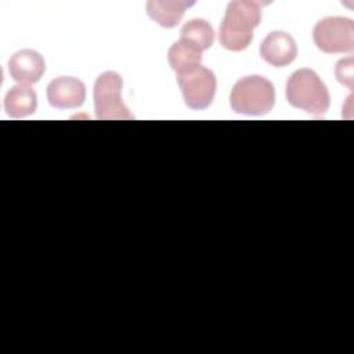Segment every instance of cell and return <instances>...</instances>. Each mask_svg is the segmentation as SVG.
I'll return each mask as SVG.
<instances>
[{"label":"cell","mask_w":354,"mask_h":354,"mask_svg":"<svg viewBox=\"0 0 354 354\" xmlns=\"http://www.w3.org/2000/svg\"><path fill=\"white\" fill-rule=\"evenodd\" d=\"M264 3L235 0L228 3L218 29L220 44L230 51H242L253 39V29L261 21Z\"/></svg>","instance_id":"6da1fadb"},{"label":"cell","mask_w":354,"mask_h":354,"mask_svg":"<svg viewBox=\"0 0 354 354\" xmlns=\"http://www.w3.org/2000/svg\"><path fill=\"white\" fill-rule=\"evenodd\" d=\"M285 95L288 102L314 116H321L329 109L330 97L321 77L308 68L295 71L286 82Z\"/></svg>","instance_id":"7a4b0ae2"},{"label":"cell","mask_w":354,"mask_h":354,"mask_svg":"<svg viewBox=\"0 0 354 354\" xmlns=\"http://www.w3.org/2000/svg\"><path fill=\"white\" fill-rule=\"evenodd\" d=\"M274 104V84L259 75L241 77L230 93V105L236 113L264 115L272 109Z\"/></svg>","instance_id":"3957f363"},{"label":"cell","mask_w":354,"mask_h":354,"mask_svg":"<svg viewBox=\"0 0 354 354\" xmlns=\"http://www.w3.org/2000/svg\"><path fill=\"white\" fill-rule=\"evenodd\" d=\"M122 76L118 72H102L94 83L95 118L101 120L134 119L122 100Z\"/></svg>","instance_id":"277c9868"},{"label":"cell","mask_w":354,"mask_h":354,"mask_svg":"<svg viewBox=\"0 0 354 354\" xmlns=\"http://www.w3.org/2000/svg\"><path fill=\"white\" fill-rule=\"evenodd\" d=\"M315 46L326 54L353 53L354 22L344 17H326L319 19L313 30Z\"/></svg>","instance_id":"5b68a950"},{"label":"cell","mask_w":354,"mask_h":354,"mask_svg":"<svg viewBox=\"0 0 354 354\" xmlns=\"http://www.w3.org/2000/svg\"><path fill=\"white\" fill-rule=\"evenodd\" d=\"M177 83L181 88L184 102L191 109H206L216 94V76L214 73L199 65L184 73L177 75Z\"/></svg>","instance_id":"8992f818"},{"label":"cell","mask_w":354,"mask_h":354,"mask_svg":"<svg viewBox=\"0 0 354 354\" xmlns=\"http://www.w3.org/2000/svg\"><path fill=\"white\" fill-rule=\"evenodd\" d=\"M47 100L48 104L57 109L79 108L86 100V86L77 77H55L47 86Z\"/></svg>","instance_id":"52a82bcc"},{"label":"cell","mask_w":354,"mask_h":354,"mask_svg":"<svg viewBox=\"0 0 354 354\" xmlns=\"http://www.w3.org/2000/svg\"><path fill=\"white\" fill-rule=\"evenodd\" d=\"M260 55L267 64L283 68L295 61L297 55V44L289 33L274 30L261 41Z\"/></svg>","instance_id":"ba28073f"},{"label":"cell","mask_w":354,"mask_h":354,"mask_svg":"<svg viewBox=\"0 0 354 354\" xmlns=\"http://www.w3.org/2000/svg\"><path fill=\"white\" fill-rule=\"evenodd\" d=\"M44 71V58L41 57L40 53L30 48L19 50L15 54H12L11 58L8 59V73L11 79L22 84L39 82Z\"/></svg>","instance_id":"9c48e42d"},{"label":"cell","mask_w":354,"mask_h":354,"mask_svg":"<svg viewBox=\"0 0 354 354\" xmlns=\"http://www.w3.org/2000/svg\"><path fill=\"white\" fill-rule=\"evenodd\" d=\"M191 6H194V1L151 0L147 3V14L162 28H174L181 21L185 10Z\"/></svg>","instance_id":"30bf717a"},{"label":"cell","mask_w":354,"mask_h":354,"mask_svg":"<svg viewBox=\"0 0 354 354\" xmlns=\"http://www.w3.org/2000/svg\"><path fill=\"white\" fill-rule=\"evenodd\" d=\"M36 108L37 95L29 84L18 83L12 86L4 97V109L11 118H26L32 115Z\"/></svg>","instance_id":"8fae6325"},{"label":"cell","mask_w":354,"mask_h":354,"mask_svg":"<svg viewBox=\"0 0 354 354\" xmlns=\"http://www.w3.org/2000/svg\"><path fill=\"white\" fill-rule=\"evenodd\" d=\"M180 40L191 44L199 51H205L210 48L214 41V30L206 19L194 18L183 25L180 30Z\"/></svg>","instance_id":"7c38bea8"},{"label":"cell","mask_w":354,"mask_h":354,"mask_svg":"<svg viewBox=\"0 0 354 354\" xmlns=\"http://www.w3.org/2000/svg\"><path fill=\"white\" fill-rule=\"evenodd\" d=\"M167 59L171 69L180 75L195 66H199L202 62V51L192 47L191 44L178 40L171 44L167 51Z\"/></svg>","instance_id":"4fadbf2b"},{"label":"cell","mask_w":354,"mask_h":354,"mask_svg":"<svg viewBox=\"0 0 354 354\" xmlns=\"http://www.w3.org/2000/svg\"><path fill=\"white\" fill-rule=\"evenodd\" d=\"M335 75L339 83L344 84L351 90L353 88V58L350 57L346 59H340L336 64Z\"/></svg>","instance_id":"5bb4252c"}]
</instances>
